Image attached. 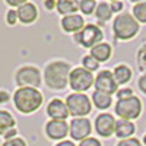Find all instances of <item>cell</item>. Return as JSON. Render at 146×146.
Here are the masks:
<instances>
[{"mask_svg": "<svg viewBox=\"0 0 146 146\" xmlns=\"http://www.w3.org/2000/svg\"><path fill=\"white\" fill-rule=\"evenodd\" d=\"M79 146H101V142L96 140V139H94V137H88V139L82 140Z\"/></svg>", "mask_w": 146, "mask_h": 146, "instance_id": "cell-29", "label": "cell"}, {"mask_svg": "<svg viewBox=\"0 0 146 146\" xmlns=\"http://www.w3.org/2000/svg\"><path fill=\"white\" fill-rule=\"evenodd\" d=\"M113 29L117 38L120 40H129L133 38L137 31H139V23L135 19V16H131L130 13H120L113 23Z\"/></svg>", "mask_w": 146, "mask_h": 146, "instance_id": "cell-3", "label": "cell"}, {"mask_svg": "<svg viewBox=\"0 0 146 146\" xmlns=\"http://www.w3.org/2000/svg\"><path fill=\"white\" fill-rule=\"evenodd\" d=\"M70 78V67L64 62H53L44 70V79L48 88L63 89Z\"/></svg>", "mask_w": 146, "mask_h": 146, "instance_id": "cell-2", "label": "cell"}, {"mask_svg": "<svg viewBox=\"0 0 146 146\" xmlns=\"http://www.w3.org/2000/svg\"><path fill=\"white\" fill-rule=\"evenodd\" d=\"M16 12H18V19L22 23H32L38 18V9L31 2H27L25 5H22L19 9H16Z\"/></svg>", "mask_w": 146, "mask_h": 146, "instance_id": "cell-14", "label": "cell"}, {"mask_svg": "<svg viewBox=\"0 0 146 146\" xmlns=\"http://www.w3.org/2000/svg\"><path fill=\"white\" fill-rule=\"evenodd\" d=\"M117 146H142L139 139L135 137H130V139H124V140H120Z\"/></svg>", "mask_w": 146, "mask_h": 146, "instance_id": "cell-28", "label": "cell"}, {"mask_svg": "<svg viewBox=\"0 0 146 146\" xmlns=\"http://www.w3.org/2000/svg\"><path fill=\"white\" fill-rule=\"evenodd\" d=\"M56 146H76V145L73 143L72 140H62V142H58Z\"/></svg>", "mask_w": 146, "mask_h": 146, "instance_id": "cell-34", "label": "cell"}, {"mask_svg": "<svg viewBox=\"0 0 146 146\" xmlns=\"http://www.w3.org/2000/svg\"><path fill=\"white\" fill-rule=\"evenodd\" d=\"M136 131L135 124L130 120H118L115 123V135L118 139H130V136Z\"/></svg>", "mask_w": 146, "mask_h": 146, "instance_id": "cell-16", "label": "cell"}, {"mask_svg": "<svg viewBox=\"0 0 146 146\" xmlns=\"http://www.w3.org/2000/svg\"><path fill=\"white\" fill-rule=\"evenodd\" d=\"M139 88L146 94V75H143V76L139 79Z\"/></svg>", "mask_w": 146, "mask_h": 146, "instance_id": "cell-33", "label": "cell"}, {"mask_svg": "<svg viewBox=\"0 0 146 146\" xmlns=\"http://www.w3.org/2000/svg\"><path fill=\"white\" fill-rule=\"evenodd\" d=\"M117 96H118V100L130 98V96H133V91H131V89H121V91L117 92Z\"/></svg>", "mask_w": 146, "mask_h": 146, "instance_id": "cell-30", "label": "cell"}, {"mask_svg": "<svg viewBox=\"0 0 146 146\" xmlns=\"http://www.w3.org/2000/svg\"><path fill=\"white\" fill-rule=\"evenodd\" d=\"M110 6H111L113 13H114V12H120L121 9H123V3H121V2H113Z\"/></svg>", "mask_w": 146, "mask_h": 146, "instance_id": "cell-32", "label": "cell"}, {"mask_svg": "<svg viewBox=\"0 0 146 146\" xmlns=\"http://www.w3.org/2000/svg\"><path fill=\"white\" fill-rule=\"evenodd\" d=\"M92 101H94L95 107L100 108V110H105L113 104L111 96L107 95V94H102V92H98V91H95L92 94Z\"/></svg>", "mask_w": 146, "mask_h": 146, "instance_id": "cell-21", "label": "cell"}, {"mask_svg": "<svg viewBox=\"0 0 146 146\" xmlns=\"http://www.w3.org/2000/svg\"><path fill=\"white\" fill-rule=\"evenodd\" d=\"M6 3L9 5V6H12V7H21L22 5H25L27 2H25V0H6Z\"/></svg>", "mask_w": 146, "mask_h": 146, "instance_id": "cell-31", "label": "cell"}, {"mask_svg": "<svg viewBox=\"0 0 146 146\" xmlns=\"http://www.w3.org/2000/svg\"><path fill=\"white\" fill-rule=\"evenodd\" d=\"M2 146H27V142L22 137H13V139L5 140Z\"/></svg>", "mask_w": 146, "mask_h": 146, "instance_id": "cell-26", "label": "cell"}, {"mask_svg": "<svg viewBox=\"0 0 146 146\" xmlns=\"http://www.w3.org/2000/svg\"><path fill=\"white\" fill-rule=\"evenodd\" d=\"M113 76H114L117 85H124V83H127L131 79V70L127 66H124V64H120V66H117L114 69Z\"/></svg>", "mask_w": 146, "mask_h": 146, "instance_id": "cell-19", "label": "cell"}, {"mask_svg": "<svg viewBox=\"0 0 146 146\" xmlns=\"http://www.w3.org/2000/svg\"><path fill=\"white\" fill-rule=\"evenodd\" d=\"M143 143L146 145V135H145V137H143Z\"/></svg>", "mask_w": 146, "mask_h": 146, "instance_id": "cell-37", "label": "cell"}, {"mask_svg": "<svg viewBox=\"0 0 146 146\" xmlns=\"http://www.w3.org/2000/svg\"><path fill=\"white\" fill-rule=\"evenodd\" d=\"M96 19H98L100 22H107L111 19V15H113V10H111V6H110L108 3L105 2H101L98 6H96Z\"/></svg>", "mask_w": 146, "mask_h": 146, "instance_id": "cell-22", "label": "cell"}, {"mask_svg": "<svg viewBox=\"0 0 146 146\" xmlns=\"http://www.w3.org/2000/svg\"><path fill=\"white\" fill-rule=\"evenodd\" d=\"M13 104L22 114L35 113L42 104V94L36 88H18L13 94Z\"/></svg>", "mask_w": 146, "mask_h": 146, "instance_id": "cell-1", "label": "cell"}, {"mask_svg": "<svg viewBox=\"0 0 146 146\" xmlns=\"http://www.w3.org/2000/svg\"><path fill=\"white\" fill-rule=\"evenodd\" d=\"M82 63H83L85 69L89 70V72L98 70V66H100V63L96 62V60H95L92 56H85V57H83V60H82Z\"/></svg>", "mask_w": 146, "mask_h": 146, "instance_id": "cell-24", "label": "cell"}, {"mask_svg": "<svg viewBox=\"0 0 146 146\" xmlns=\"http://www.w3.org/2000/svg\"><path fill=\"white\" fill-rule=\"evenodd\" d=\"M54 6H57V3H54V2H45V7L47 9H53Z\"/></svg>", "mask_w": 146, "mask_h": 146, "instance_id": "cell-36", "label": "cell"}, {"mask_svg": "<svg viewBox=\"0 0 146 146\" xmlns=\"http://www.w3.org/2000/svg\"><path fill=\"white\" fill-rule=\"evenodd\" d=\"M102 31L95 27V25H86L80 32L75 35V38L78 42H80L83 47L86 48H94L95 45H98L102 40Z\"/></svg>", "mask_w": 146, "mask_h": 146, "instance_id": "cell-8", "label": "cell"}, {"mask_svg": "<svg viewBox=\"0 0 146 146\" xmlns=\"http://www.w3.org/2000/svg\"><path fill=\"white\" fill-rule=\"evenodd\" d=\"M16 21H19V19H18V12H16V9L7 10V13H6V22L9 23V25H15Z\"/></svg>", "mask_w": 146, "mask_h": 146, "instance_id": "cell-27", "label": "cell"}, {"mask_svg": "<svg viewBox=\"0 0 146 146\" xmlns=\"http://www.w3.org/2000/svg\"><path fill=\"white\" fill-rule=\"evenodd\" d=\"M133 16H135L136 21L146 23V2H140V3L135 5V7H133Z\"/></svg>", "mask_w": 146, "mask_h": 146, "instance_id": "cell-23", "label": "cell"}, {"mask_svg": "<svg viewBox=\"0 0 146 146\" xmlns=\"http://www.w3.org/2000/svg\"><path fill=\"white\" fill-rule=\"evenodd\" d=\"M47 113L51 117V120H62V121H66V118L70 114L67 105L58 98H54V100H51L50 102H48Z\"/></svg>", "mask_w": 146, "mask_h": 146, "instance_id": "cell-13", "label": "cell"}, {"mask_svg": "<svg viewBox=\"0 0 146 146\" xmlns=\"http://www.w3.org/2000/svg\"><path fill=\"white\" fill-rule=\"evenodd\" d=\"M62 27L66 32H80L83 28H85V22H83V18L78 13L75 15H69V16H64L63 21H62Z\"/></svg>", "mask_w": 146, "mask_h": 146, "instance_id": "cell-15", "label": "cell"}, {"mask_svg": "<svg viewBox=\"0 0 146 146\" xmlns=\"http://www.w3.org/2000/svg\"><path fill=\"white\" fill-rule=\"evenodd\" d=\"M9 100V95L5 91H0V102H6Z\"/></svg>", "mask_w": 146, "mask_h": 146, "instance_id": "cell-35", "label": "cell"}, {"mask_svg": "<svg viewBox=\"0 0 146 146\" xmlns=\"http://www.w3.org/2000/svg\"><path fill=\"white\" fill-rule=\"evenodd\" d=\"M69 113L75 117H82L91 113V101L85 94H70L66 100Z\"/></svg>", "mask_w": 146, "mask_h": 146, "instance_id": "cell-7", "label": "cell"}, {"mask_svg": "<svg viewBox=\"0 0 146 146\" xmlns=\"http://www.w3.org/2000/svg\"><path fill=\"white\" fill-rule=\"evenodd\" d=\"M57 10L60 15H75V12L78 10L79 7V3L76 2H72V0H60L57 2Z\"/></svg>", "mask_w": 146, "mask_h": 146, "instance_id": "cell-20", "label": "cell"}, {"mask_svg": "<svg viewBox=\"0 0 146 146\" xmlns=\"http://www.w3.org/2000/svg\"><path fill=\"white\" fill-rule=\"evenodd\" d=\"M115 123L117 121L111 114H100L95 118V130L102 137H110L113 133H115Z\"/></svg>", "mask_w": 146, "mask_h": 146, "instance_id": "cell-10", "label": "cell"}, {"mask_svg": "<svg viewBox=\"0 0 146 146\" xmlns=\"http://www.w3.org/2000/svg\"><path fill=\"white\" fill-rule=\"evenodd\" d=\"M70 131V126L66 123V121L62 120H50L45 124V133L47 136L53 139V140H60L64 139Z\"/></svg>", "mask_w": 146, "mask_h": 146, "instance_id": "cell-12", "label": "cell"}, {"mask_svg": "<svg viewBox=\"0 0 146 146\" xmlns=\"http://www.w3.org/2000/svg\"><path fill=\"white\" fill-rule=\"evenodd\" d=\"M142 111V102L137 96H130L126 100H118L115 105V114L121 120H133L137 118Z\"/></svg>", "mask_w": 146, "mask_h": 146, "instance_id": "cell-4", "label": "cell"}, {"mask_svg": "<svg viewBox=\"0 0 146 146\" xmlns=\"http://www.w3.org/2000/svg\"><path fill=\"white\" fill-rule=\"evenodd\" d=\"M95 6H96V3L94 0H82V2H79V9L85 15H91L95 9Z\"/></svg>", "mask_w": 146, "mask_h": 146, "instance_id": "cell-25", "label": "cell"}, {"mask_svg": "<svg viewBox=\"0 0 146 146\" xmlns=\"http://www.w3.org/2000/svg\"><path fill=\"white\" fill-rule=\"evenodd\" d=\"M91 56L96 60V62H105V60L110 58V56H111V47H110L108 44H98L95 45L94 48H91Z\"/></svg>", "mask_w": 146, "mask_h": 146, "instance_id": "cell-18", "label": "cell"}, {"mask_svg": "<svg viewBox=\"0 0 146 146\" xmlns=\"http://www.w3.org/2000/svg\"><path fill=\"white\" fill-rule=\"evenodd\" d=\"M91 121L88 118H75L70 123V136L73 140H85L91 133Z\"/></svg>", "mask_w": 146, "mask_h": 146, "instance_id": "cell-11", "label": "cell"}, {"mask_svg": "<svg viewBox=\"0 0 146 146\" xmlns=\"http://www.w3.org/2000/svg\"><path fill=\"white\" fill-rule=\"evenodd\" d=\"M15 82L19 88H38L41 85L40 70L34 66H23L16 72Z\"/></svg>", "mask_w": 146, "mask_h": 146, "instance_id": "cell-5", "label": "cell"}, {"mask_svg": "<svg viewBox=\"0 0 146 146\" xmlns=\"http://www.w3.org/2000/svg\"><path fill=\"white\" fill-rule=\"evenodd\" d=\"M95 91H98V92H102V94H107L111 96V94H114L117 91V82L113 76V73L111 72H108V70H102L98 73V76H96L95 79Z\"/></svg>", "mask_w": 146, "mask_h": 146, "instance_id": "cell-9", "label": "cell"}, {"mask_svg": "<svg viewBox=\"0 0 146 146\" xmlns=\"http://www.w3.org/2000/svg\"><path fill=\"white\" fill-rule=\"evenodd\" d=\"M15 124L16 121L13 115L9 111H6V110H0V136L5 137L10 130L15 129Z\"/></svg>", "mask_w": 146, "mask_h": 146, "instance_id": "cell-17", "label": "cell"}, {"mask_svg": "<svg viewBox=\"0 0 146 146\" xmlns=\"http://www.w3.org/2000/svg\"><path fill=\"white\" fill-rule=\"evenodd\" d=\"M95 83V79L92 76V72L76 67L75 70L70 72V78H69V85L73 91L76 92H85L88 91L92 85Z\"/></svg>", "mask_w": 146, "mask_h": 146, "instance_id": "cell-6", "label": "cell"}]
</instances>
